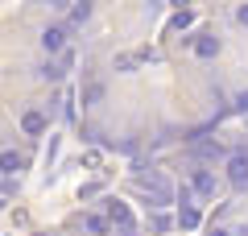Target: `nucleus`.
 Masks as SVG:
<instances>
[{"label":"nucleus","mask_w":248,"mask_h":236,"mask_svg":"<svg viewBox=\"0 0 248 236\" xmlns=\"http://www.w3.org/2000/svg\"><path fill=\"white\" fill-rule=\"evenodd\" d=\"M195 50H199V58H215L219 54V37H199Z\"/></svg>","instance_id":"39448f33"},{"label":"nucleus","mask_w":248,"mask_h":236,"mask_svg":"<svg viewBox=\"0 0 248 236\" xmlns=\"http://www.w3.org/2000/svg\"><path fill=\"white\" fill-rule=\"evenodd\" d=\"M195 191H199V195H211V191H215V178L207 174V170H199V174H195Z\"/></svg>","instance_id":"0eeeda50"},{"label":"nucleus","mask_w":248,"mask_h":236,"mask_svg":"<svg viewBox=\"0 0 248 236\" xmlns=\"http://www.w3.org/2000/svg\"><path fill=\"white\" fill-rule=\"evenodd\" d=\"M211 236H232V232H223V228H211Z\"/></svg>","instance_id":"f8f14e48"},{"label":"nucleus","mask_w":248,"mask_h":236,"mask_svg":"<svg viewBox=\"0 0 248 236\" xmlns=\"http://www.w3.org/2000/svg\"><path fill=\"white\" fill-rule=\"evenodd\" d=\"M21 124H25V133H42L46 129V116L42 112H25V120H21Z\"/></svg>","instance_id":"6e6552de"},{"label":"nucleus","mask_w":248,"mask_h":236,"mask_svg":"<svg viewBox=\"0 0 248 236\" xmlns=\"http://www.w3.org/2000/svg\"><path fill=\"white\" fill-rule=\"evenodd\" d=\"M228 178H232L236 186L248 183V153H232V157H228Z\"/></svg>","instance_id":"f257e3e1"},{"label":"nucleus","mask_w":248,"mask_h":236,"mask_svg":"<svg viewBox=\"0 0 248 236\" xmlns=\"http://www.w3.org/2000/svg\"><path fill=\"white\" fill-rule=\"evenodd\" d=\"M108 216H112V224H120L124 232H133V216H128L124 203H108Z\"/></svg>","instance_id":"20e7f679"},{"label":"nucleus","mask_w":248,"mask_h":236,"mask_svg":"<svg viewBox=\"0 0 248 236\" xmlns=\"http://www.w3.org/2000/svg\"><path fill=\"white\" fill-rule=\"evenodd\" d=\"M186 25H190V13L182 9V13H178V17H174V29H186Z\"/></svg>","instance_id":"9d476101"},{"label":"nucleus","mask_w":248,"mask_h":236,"mask_svg":"<svg viewBox=\"0 0 248 236\" xmlns=\"http://www.w3.org/2000/svg\"><path fill=\"white\" fill-rule=\"evenodd\" d=\"M21 166H25V157H21L17 149H4V153H0V174H17Z\"/></svg>","instance_id":"7ed1b4c3"},{"label":"nucleus","mask_w":248,"mask_h":236,"mask_svg":"<svg viewBox=\"0 0 248 236\" xmlns=\"http://www.w3.org/2000/svg\"><path fill=\"white\" fill-rule=\"evenodd\" d=\"M87 232H91V236H104V232H108V219H99V216H87Z\"/></svg>","instance_id":"1a4fd4ad"},{"label":"nucleus","mask_w":248,"mask_h":236,"mask_svg":"<svg viewBox=\"0 0 248 236\" xmlns=\"http://www.w3.org/2000/svg\"><path fill=\"white\" fill-rule=\"evenodd\" d=\"M42 46H46L50 54H58L62 46H66V29H58V25H54V29H46V34H42Z\"/></svg>","instance_id":"f03ea898"},{"label":"nucleus","mask_w":248,"mask_h":236,"mask_svg":"<svg viewBox=\"0 0 248 236\" xmlns=\"http://www.w3.org/2000/svg\"><path fill=\"white\" fill-rule=\"evenodd\" d=\"M236 21H240V25H248V4H244V9L236 13Z\"/></svg>","instance_id":"9b49d317"},{"label":"nucleus","mask_w":248,"mask_h":236,"mask_svg":"<svg viewBox=\"0 0 248 236\" xmlns=\"http://www.w3.org/2000/svg\"><path fill=\"white\" fill-rule=\"evenodd\" d=\"M178 224H182L186 232H190V228H199V211L190 207V203H182V211H178Z\"/></svg>","instance_id":"423d86ee"}]
</instances>
